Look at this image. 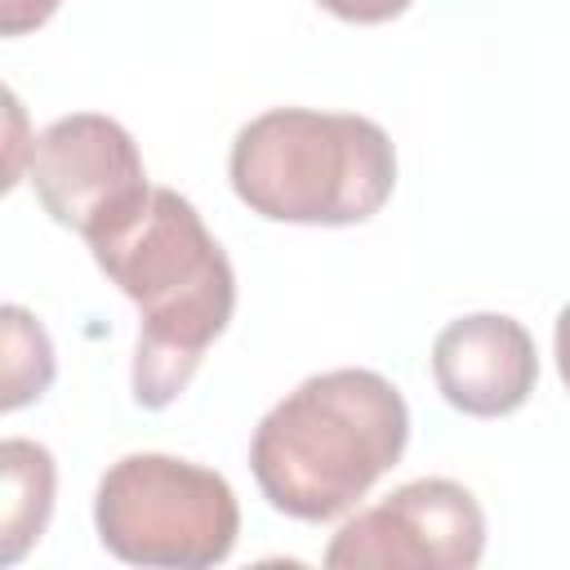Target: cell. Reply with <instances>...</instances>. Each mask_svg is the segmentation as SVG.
I'll return each mask as SVG.
<instances>
[{
	"label": "cell",
	"mask_w": 570,
	"mask_h": 570,
	"mask_svg": "<svg viewBox=\"0 0 570 570\" xmlns=\"http://www.w3.org/2000/svg\"><path fill=\"white\" fill-rule=\"evenodd\" d=\"M89 249L107 281L142 312L134 401L142 410L174 405L236 312V276L223 245L187 196L151 187L147 200L94 236Z\"/></svg>",
	"instance_id": "obj_1"
},
{
	"label": "cell",
	"mask_w": 570,
	"mask_h": 570,
	"mask_svg": "<svg viewBox=\"0 0 570 570\" xmlns=\"http://www.w3.org/2000/svg\"><path fill=\"white\" fill-rule=\"evenodd\" d=\"M410 410L374 370H325L276 401L249 441L263 499L294 521H334L401 463Z\"/></svg>",
	"instance_id": "obj_2"
},
{
	"label": "cell",
	"mask_w": 570,
	"mask_h": 570,
	"mask_svg": "<svg viewBox=\"0 0 570 570\" xmlns=\"http://www.w3.org/2000/svg\"><path fill=\"white\" fill-rule=\"evenodd\" d=\"M232 191L272 223L352 227L396 187V147L370 116L272 107L232 142Z\"/></svg>",
	"instance_id": "obj_3"
},
{
	"label": "cell",
	"mask_w": 570,
	"mask_h": 570,
	"mask_svg": "<svg viewBox=\"0 0 570 570\" xmlns=\"http://www.w3.org/2000/svg\"><path fill=\"white\" fill-rule=\"evenodd\" d=\"M94 525L102 548L129 566L205 570L236 548L240 503L214 468L174 454H125L98 481Z\"/></svg>",
	"instance_id": "obj_4"
},
{
	"label": "cell",
	"mask_w": 570,
	"mask_h": 570,
	"mask_svg": "<svg viewBox=\"0 0 570 570\" xmlns=\"http://www.w3.org/2000/svg\"><path fill=\"white\" fill-rule=\"evenodd\" d=\"M485 552V517L472 490L423 476L338 525L330 570H472Z\"/></svg>",
	"instance_id": "obj_5"
},
{
	"label": "cell",
	"mask_w": 570,
	"mask_h": 570,
	"mask_svg": "<svg viewBox=\"0 0 570 570\" xmlns=\"http://www.w3.org/2000/svg\"><path fill=\"white\" fill-rule=\"evenodd\" d=\"M27 178L45 214L85 240L111 232L151 191L129 129L98 111H71L40 129Z\"/></svg>",
	"instance_id": "obj_6"
},
{
	"label": "cell",
	"mask_w": 570,
	"mask_h": 570,
	"mask_svg": "<svg viewBox=\"0 0 570 570\" xmlns=\"http://www.w3.org/2000/svg\"><path fill=\"white\" fill-rule=\"evenodd\" d=\"M432 379L459 414L499 419L530 401L539 383V352L521 321L503 312H472L436 334Z\"/></svg>",
	"instance_id": "obj_7"
},
{
	"label": "cell",
	"mask_w": 570,
	"mask_h": 570,
	"mask_svg": "<svg viewBox=\"0 0 570 570\" xmlns=\"http://www.w3.org/2000/svg\"><path fill=\"white\" fill-rule=\"evenodd\" d=\"M0 472H4V508H0V561L13 566L27 557L31 543H40L49 512H53V454L36 441L9 436L0 445Z\"/></svg>",
	"instance_id": "obj_8"
},
{
	"label": "cell",
	"mask_w": 570,
	"mask_h": 570,
	"mask_svg": "<svg viewBox=\"0 0 570 570\" xmlns=\"http://www.w3.org/2000/svg\"><path fill=\"white\" fill-rule=\"evenodd\" d=\"M0 325H4V396H0V405L18 410V405L40 401L49 392V383H53V343H49L45 325L18 303H9L0 312Z\"/></svg>",
	"instance_id": "obj_9"
},
{
	"label": "cell",
	"mask_w": 570,
	"mask_h": 570,
	"mask_svg": "<svg viewBox=\"0 0 570 570\" xmlns=\"http://www.w3.org/2000/svg\"><path fill=\"white\" fill-rule=\"evenodd\" d=\"M316 4L330 9V13L343 18V22L370 27V22H392V18H401L414 0H316Z\"/></svg>",
	"instance_id": "obj_10"
},
{
	"label": "cell",
	"mask_w": 570,
	"mask_h": 570,
	"mask_svg": "<svg viewBox=\"0 0 570 570\" xmlns=\"http://www.w3.org/2000/svg\"><path fill=\"white\" fill-rule=\"evenodd\" d=\"M62 0H0V31L4 36H27L45 27L58 13Z\"/></svg>",
	"instance_id": "obj_11"
},
{
	"label": "cell",
	"mask_w": 570,
	"mask_h": 570,
	"mask_svg": "<svg viewBox=\"0 0 570 570\" xmlns=\"http://www.w3.org/2000/svg\"><path fill=\"white\" fill-rule=\"evenodd\" d=\"M557 370H561V383L570 387V303L557 316Z\"/></svg>",
	"instance_id": "obj_12"
}]
</instances>
